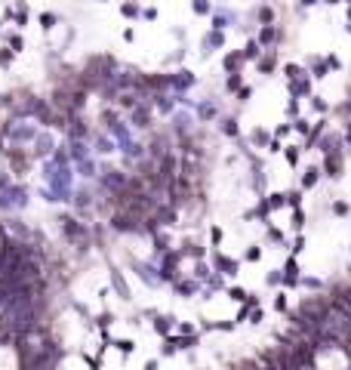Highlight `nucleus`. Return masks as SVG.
Returning <instances> with one entry per match:
<instances>
[{"label": "nucleus", "instance_id": "10", "mask_svg": "<svg viewBox=\"0 0 351 370\" xmlns=\"http://www.w3.org/2000/svg\"><path fill=\"white\" fill-rule=\"evenodd\" d=\"M194 12L197 15H207L210 12V0H194Z\"/></svg>", "mask_w": 351, "mask_h": 370}, {"label": "nucleus", "instance_id": "7", "mask_svg": "<svg viewBox=\"0 0 351 370\" xmlns=\"http://www.w3.org/2000/svg\"><path fill=\"white\" fill-rule=\"evenodd\" d=\"M191 83H194V74H191V71H179L176 86H191Z\"/></svg>", "mask_w": 351, "mask_h": 370}, {"label": "nucleus", "instance_id": "21", "mask_svg": "<svg viewBox=\"0 0 351 370\" xmlns=\"http://www.w3.org/2000/svg\"><path fill=\"white\" fill-rule=\"evenodd\" d=\"M200 114H203V117H213V114H216V105H203Z\"/></svg>", "mask_w": 351, "mask_h": 370}, {"label": "nucleus", "instance_id": "2", "mask_svg": "<svg viewBox=\"0 0 351 370\" xmlns=\"http://www.w3.org/2000/svg\"><path fill=\"white\" fill-rule=\"evenodd\" d=\"M225 43V37H222V31H213V34H207V40H203V52H213V46H222Z\"/></svg>", "mask_w": 351, "mask_h": 370}, {"label": "nucleus", "instance_id": "9", "mask_svg": "<svg viewBox=\"0 0 351 370\" xmlns=\"http://www.w3.org/2000/svg\"><path fill=\"white\" fill-rule=\"evenodd\" d=\"M237 65H240V56H225V71H237Z\"/></svg>", "mask_w": 351, "mask_h": 370}, {"label": "nucleus", "instance_id": "20", "mask_svg": "<svg viewBox=\"0 0 351 370\" xmlns=\"http://www.w3.org/2000/svg\"><path fill=\"white\" fill-rule=\"evenodd\" d=\"M237 86H240V77H237V71L228 77V90H237Z\"/></svg>", "mask_w": 351, "mask_h": 370}, {"label": "nucleus", "instance_id": "11", "mask_svg": "<svg viewBox=\"0 0 351 370\" xmlns=\"http://www.w3.org/2000/svg\"><path fill=\"white\" fill-rule=\"evenodd\" d=\"M244 56H247V59H256V56H259V40H250V43H247V52H244Z\"/></svg>", "mask_w": 351, "mask_h": 370}, {"label": "nucleus", "instance_id": "27", "mask_svg": "<svg viewBox=\"0 0 351 370\" xmlns=\"http://www.w3.org/2000/svg\"><path fill=\"white\" fill-rule=\"evenodd\" d=\"M324 3H330V6H333V3H339V0H324Z\"/></svg>", "mask_w": 351, "mask_h": 370}, {"label": "nucleus", "instance_id": "28", "mask_svg": "<svg viewBox=\"0 0 351 370\" xmlns=\"http://www.w3.org/2000/svg\"><path fill=\"white\" fill-rule=\"evenodd\" d=\"M348 19H351V6H348Z\"/></svg>", "mask_w": 351, "mask_h": 370}, {"label": "nucleus", "instance_id": "14", "mask_svg": "<svg viewBox=\"0 0 351 370\" xmlns=\"http://www.w3.org/2000/svg\"><path fill=\"white\" fill-rule=\"evenodd\" d=\"M284 201H287V195H271V201H268V207H271V210H277V207H281Z\"/></svg>", "mask_w": 351, "mask_h": 370}, {"label": "nucleus", "instance_id": "3", "mask_svg": "<svg viewBox=\"0 0 351 370\" xmlns=\"http://www.w3.org/2000/svg\"><path fill=\"white\" fill-rule=\"evenodd\" d=\"M216 269H219L222 275H237V262H231V259H225V256H219V259H216Z\"/></svg>", "mask_w": 351, "mask_h": 370}, {"label": "nucleus", "instance_id": "24", "mask_svg": "<svg viewBox=\"0 0 351 370\" xmlns=\"http://www.w3.org/2000/svg\"><path fill=\"white\" fill-rule=\"evenodd\" d=\"M333 210H336V213H339V216H345V213H348V204H336V207H333Z\"/></svg>", "mask_w": 351, "mask_h": 370}, {"label": "nucleus", "instance_id": "25", "mask_svg": "<svg viewBox=\"0 0 351 370\" xmlns=\"http://www.w3.org/2000/svg\"><path fill=\"white\" fill-rule=\"evenodd\" d=\"M299 3H302V6H314V3H318V0H299Z\"/></svg>", "mask_w": 351, "mask_h": 370}, {"label": "nucleus", "instance_id": "6", "mask_svg": "<svg viewBox=\"0 0 351 370\" xmlns=\"http://www.w3.org/2000/svg\"><path fill=\"white\" fill-rule=\"evenodd\" d=\"M120 12H123V15H126V19H136V15H139V6H136V3H133V0H126V3H123V6H120Z\"/></svg>", "mask_w": 351, "mask_h": 370}, {"label": "nucleus", "instance_id": "1", "mask_svg": "<svg viewBox=\"0 0 351 370\" xmlns=\"http://www.w3.org/2000/svg\"><path fill=\"white\" fill-rule=\"evenodd\" d=\"M327 176H330V179H339V176H342V157H339V151H336V157H333V154H327Z\"/></svg>", "mask_w": 351, "mask_h": 370}, {"label": "nucleus", "instance_id": "4", "mask_svg": "<svg viewBox=\"0 0 351 370\" xmlns=\"http://www.w3.org/2000/svg\"><path fill=\"white\" fill-rule=\"evenodd\" d=\"M271 40H277V31H274L271 25H265L262 34H259V43H271Z\"/></svg>", "mask_w": 351, "mask_h": 370}, {"label": "nucleus", "instance_id": "29", "mask_svg": "<svg viewBox=\"0 0 351 370\" xmlns=\"http://www.w3.org/2000/svg\"><path fill=\"white\" fill-rule=\"evenodd\" d=\"M348 34H351V25H348Z\"/></svg>", "mask_w": 351, "mask_h": 370}, {"label": "nucleus", "instance_id": "17", "mask_svg": "<svg viewBox=\"0 0 351 370\" xmlns=\"http://www.w3.org/2000/svg\"><path fill=\"white\" fill-rule=\"evenodd\" d=\"M259 256H262V250H259V247H250V250H247V259H250V262H256Z\"/></svg>", "mask_w": 351, "mask_h": 370}, {"label": "nucleus", "instance_id": "23", "mask_svg": "<svg viewBox=\"0 0 351 370\" xmlns=\"http://www.w3.org/2000/svg\"><path fill=\"white\" fill-rule=\"evenodd\" d=\"M274 306H277V309H281V312H284V309H287V296L281 293V296H277V303H274Z\"/></svg>", "mask_w": 351, "mask_h": 370}, {"label": "nucleus", "instance_id": "26", "mask_svg": "<svg viewBox=\"0 0 351 370\" xmlns=\"http://www.w3.org/2000/svg\"><path fill=\"white\" fill-rule=\"evenodd\" d=\"M345 142H351V123H348V133H345Z\"/></svg>", "mask_w": 351, "mask_h": 370}, {"label": "nucleus", "instance_id": "16", "mask_svg": "<svg viewBox=\"0 0 351 370\" xmlns=\"http://www.w3.org/2000/svg\"><path fill=\"white\" fill-rule=\"evenodd\" d=\"M284 71H287V77H290V80H296V77H299V65H287Z\"/></svg>", "mask_w": 351, "mask_h": 370}, {"label": "nucleus", "instance_id": "22", "mask_svg": "<svg viewBox=\"0 0 351 370\" xmlns=\"http://www.w3.org/2000/svg\"><path fill=\"white\" fill-rule=\"evenodd\" d=\"M157 330H160V333L170 330V318H160V321H157Z\"/></svg>", "mask_w": 351, "mask_h": 370}, {"label": "nucleus", "instance_id": "8", "mask_svg": "<svg viewBox=\"0 0 351 370\" xmlns=\"http://www.w3.org/2000/svg\"><path fill=\"white\" fill-rule=\"evenodd\" d=\"M290 90H293V96H302V93H308V90H311V83H308V80H299V83H293Z\"/></svg>", "mask_w": 351, "mask_h": 370}, {"label": "nucleus", "instance_id": "12", "mask_svg": "<svg viewBox=\"0 0 351 370\" xmlns=\"http://www.w3.org/2000/svg\"><path fill=\"white\" fill-rule=\"evenodd\" d=\"M40 25H43V28L49 31V28L55 25V15H52V12H43V15H40Z\"/></svg>", "mask_w": 351, "mask_h": 370}, {"label": "nucleus", "instance_id": "18", "mask_svg": "<svg viewBox=\"0 0 351 370\" xmlns=\"http://www.w3.org/2000/svg\"><path fill=\"white\" fill-rule=\"evenodd\" d=\"M225 133L228 136H237V120H225Z\"/></svg>", "mask_w": 351, "mask_h": 370}, {"label": "nucleus", "instance_id": "13", "mask_svg": "<svg viewBox=\"0 0 351 370\" xmlns=\"http://www.w3.org/2000/svg\"><path fill=\"white\" fill-rule=\"evenodd\" d=\"M228 296H231V299H237V303H244V299H247V293L240 290V287H231V290H228Z\"/></svg>", "mask_w": 351, "mask_h": 370}, {"label": "nucleus", "instance_id": "15", "mask_svg": "<svg viewBox=\"0 0 351 370\" xmlns=\"http://www.w3.org/2000/svg\"><path fill=\"white\" fill-rule=\"evenodd\" d=\"M259 19H262V22H265V25H268V22H271V19H274V12H271V9H268V6H262V9H259Z\"/></svg>", "mask_w": 351, "mask_h": 370}, {"label": "nucleus", "instance_id": "5", "mask_svg": "<svg viewBox=\"0 0 351 370\" xmlns=\"http://www.w3.org/2000/svg\"><path fill=\"white\" fill-rule=\"evenodd\" d=\"M314 182H318V170L308 167V170H305V176H302V188H311Z\"/></svg>", "mask_w": 351, "mask_h": 370}, {"label": "nucleus", "instance_id": "19", "mask_svg": "<svg viewBox=\"0 0 351 370\" xmlns=\"http://www.w3.org/2000/svg\"><path fill=\"white\" fill-rule=\"evenodd\" d=\"M265 139H268V136H265L262 130H253V142H256V145H262V142H265Z\"/></svg>", "mask_w": 351, "mask_h": 370}]
</instances>
